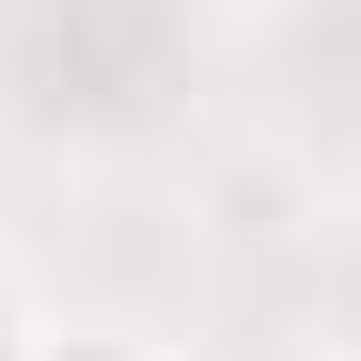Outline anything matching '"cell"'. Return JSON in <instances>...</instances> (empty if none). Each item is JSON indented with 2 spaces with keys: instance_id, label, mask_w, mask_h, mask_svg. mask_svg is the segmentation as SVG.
Returning a JSON list of instances; mask_svg holds the SVG:
<instances>
[{
  "instance_id": "1",
  "label": "cell",
  "mask_w": 361,
  "mask_h": 361,
  "mask_svg": "<svg viewBox=\"0 0 361 361\" xmlns=\"http://www.w3.org/2000/svg\"><path fill=\"white\" fill-rule=\"evenodd\" d=\"M32 330H47V298H32V267L0 252V361H32Z\"/></svg>"
},
{
  "instance_id": "2",
  "label": "cell",
  "mask_w": 361,
  "mask_h": 361,
  "mask_svg": "<svg viewBox=\"0 0 361 361\" xmlns=\"http://www.w3.org/2000/svg\"><path fill=\"white\" fill-rule=\"evenodd\" d=\"M32 361H157L142 330H32Z\"/></svg>"
}]
</instances>
